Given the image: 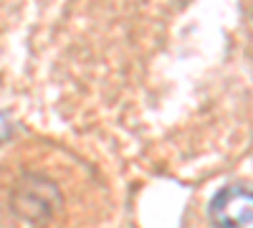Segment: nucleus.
Segmentation results:
<instances>
[{"label":"nucleus","instance_id":"f03ea898","mask_svg":"<svg viewBox=\"0 0 253 228\" xmlns=\"http://www.w3.org/2000/svg\"><path fill=\"white\" fill-rule=\"evenodd\" d=\"M58 190L48 180H41V178H28L20 188L15 190V211L23 216L31 223H41V221H48L51 213L56 211L58 205Z\"/></svg>","mask_w":253,"mask_h":228},{"label":"nucleus","instance_id":"f257e3e1","mask_svg":"<svg viewBox=\"0 0 253 228\" xmlns=\"http://www.w3.org/2000/svg\"><path fill=\"white\" fill-rule=\"evenodd\" d=\"M213 228H253V188L233 182L220 188L208 203Z\"/></svg>","mask_w":253,"mask_h":228}]
</instances>
